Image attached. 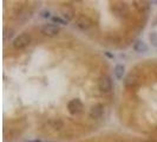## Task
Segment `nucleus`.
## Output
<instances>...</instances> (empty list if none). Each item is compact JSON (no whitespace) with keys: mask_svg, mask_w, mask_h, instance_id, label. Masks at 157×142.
Here are the masks:
<instances>
[{"mask_svg":"<svg viewBox=\"0 0 157 142\" xmlns=\"http://www.w3.org/2000/svg\"><path fill=\"white\" fill-rule=\"evenodd\" d=\"M31 43V36L29 33H21L20 36H18L16 39L13 40L12 46L16 50H23L26 46H29Z\"/></svg>","mask_w":157,"mask_h":142,"instance_id":"f257e3e1","label":"nucleus"},{"mask_svg":"<svg viewBox=\"0 0 157 142\" xmlns=\"http://www.w3.org/2000/svg\"><path fill=\"white\" fill-rule=\"evenodd\" d=\"M40 32L47 37H57L60 33V27L55 24H45L40 27Z\"/></svg>","mask_w":157,"mask_h":142,"instance_id":"f03ea898","label":"nucleus"},{"mask_svg":"<svg viewBox=\"0 0 157 142\" xmlns=\"http://www.w3.org/2000/svg\"><path fill=\"white\" fill-rule=\"evenodd\" d=\"M112 11L113 13L118 17V18H122V19H125L129 17L130 14V11H129V7L125 2H117L112 6Z\"/></svg>","mask_w":157,"mask_h":142,"instance_id":"7ed1b4c3","label":"nucleus"},{"mask_svg":"<svg viewBox=\"0 0 157 142\" xmlns=\"http://www.w3.org/2000/svg\"><path fill=\"white\" fill-rule=\"evenodd\" d=\"M76 26L82 31H86L92 26V20L85 14H78L76 17Z\"/></svg>","mask_w":157,"mask_h":142,"instance_id":"20e7f679","label":"nucleus"},{"mask_svg":"<svg viewBox=\"0 0 157 142\" xmlns=\"http://www.w3.org/2000/svg\"><path fill=\"white\" fill-rule=\"evenodd\" d=\"M98 88L103 93H109L112 89V82H111L110 77L106 76V75L102 76L101 78L98 79Z\"/></svg>","mask_w":157,"mask_h":142,"instance_id":"39448f33","label":"nucleus"},{"mask_svg":"<svg viewBox=\"0 0 157 142\" xmlns=\"http://www.w3.org/2000/svg\"><path fill=\"white\" fill-rule=\"evenodd\" d=\"M83 108H84V105H83L82 101H80V100H78V98L71 100L70 102L67 103V109H69L70 114H72V115L79 114L80 111L83 110Z\"/></svg>","mask_w":157,"mask_h":142,"instance_id":"423d86ee","label":"nucleus"},{"mask_svg":"<svg viewBox=\"0 0 157 142\" xmlns=\"http://www.w3.org/2000/svg\"><path fill=\"white\" fill-rule=\"evenodd\" d=\"M60 12H62V16H63V18L66 22H70V20H72L75 18V10L70 5H64V6H62Z\"/></svg>","mask_w":157,"mask_h":142,"instance_id":"0eeeda50","label":"nucleus"},{"mask_svg":"<svg viewBox=\"0 0 157 142\" xmlns=\"http://www.w3.org/2000/svg\"><path fill=\"white\" fill-rule=\"evenodd\" d=\"M138 83H140V78H138L135 73H130V75H128L125 81H124L125 87L129 88V89H132V88L137 87V85H138Z\"/></svg>","mask_w":157,"mask_h":142,"instance_id":"6e6552de","label":"nucleus"},{"mask_svg":"<svg viewBox=\"0 0 157 142\" xmlns=\"http://www.w3.org/2000/svg\"><path fill=\"white\" fill-rule=\"evenodd\" d=\"M103 111H104V107L102 104H94L91 107L90 109V117L91 118H99L103 115Z\"/></svg>","mask_w":157,"mask_h":142,"instance_id":"1a4fd4ad","label":"nucleus"},{"mask_svg":"<svg viewBox=\"0 0 157 142\" xmlns=\"http://www.w3.org/2000/svg\"><path fill=\"white\" fill-rule=\"evenodd\" d=\"M135 4V7L137 8V11L140 12V13H148L150 10V4L149 1H134Z\"/></svg>","mask_w":157,"mask_h":142,"instance_id":"9d476101","label":"nucleus"},{"mask_svg":"<svg viewBox=\"0 0 157 142\" xmlns=\"http://www.w3.org/2000/svg\"><path fill=\"white\" fill-rule=\"evenodd\" d=\"M32 17V11L30 10H26V8H23V10H20L19 11V13H18V22L19 23H26L27 20H30Z\"/></svg>","mask_w":157,"mask_h":142,"instance_id":"9b49d317","label":"nucleus"},{"mask_svg":"<svg viewBox=\"0 0 157 142\" xmlns=\"http://www.w3.org/2000/svg\"><path fill=\"white\" fill-rule=\"evenodd\" d=\"M148 45L143 41V40H136L134 43V50L138 53H144L148 51Z\"/></svg>","mask_w":157,"mask_h":142,"instance_id":"f8f14e48","label":"nucleus"},{"mask_svg":"<svg viewBox=\"0 0 157 142\" xmlns=\"http://www.w3.org/2000/svg\"><path fill=\"white\" fill-rule=\"evenodd\" d=\"M113 72H115V76H116L118 79L123 78L124 72H125V68H124V65H121V64L116 65V66H115V69H113Z\"/></svg>","mask_w":157,"mask_h":142,"instance_id":"ddd939ff","label":"nucleus"},{"mask_svg":"<svg viewBox=\"0 0 157 142\" xmlns=\"http://www.w3.org/2000/svg\"><path fill=\"white\" fill-rule=\"evenodd\" d=\"M149 40L152 46L157 47V32H151L149 34Z\"/></svg>","mask_w":157,"mask_h":142,"instance_id":"4468645a","label":"nucleus"},{"mask_svg":"<svg viewBox=\"0 0 157 142\" xmlns=\"http://www.w3.org/2000/svg\"><path fill=\"white\" fill-rule=\"evenodd\" d=\"M52 22L57 24H60V25H66V24H67V22H66L65 19H62V18H59V17H52Z\"/></svg>","mask_w":157,"mask_h":142,"instance_id":"2eb2a0df","label":"nucleus"},{"mask_svg":"<svg viewBox=\"0 0 157 142\" xmlns=\"http://www.w3.org/2000/svg\"><path fill=\"white\" fill-rule=\"evenodd\" d=\"M12 36H13V30H5L4 31V38L5 39H10V38H12Z\"/></svg>","mask_w":157,"mask_h":142,"instance_id":"dca6fc26","label":"nucleus"},{"mask_svg":"<svg viewBox=\"0 0 157 142\" xmlns=\"http://www.w3.org/2000/svg\"><path fill=\"white\" fill-rule=\"evenodd\" d=\"M40 16L43 17V18H50V17H51V13H50L48 11H43V12H40Z\"/></svg>","mask_w":157,"mask_h":142,"instance_id":"f3484780","label":"nucleus"},{"mask_svg":"<svg viewBox=\"0 0 157 142\" xmlns=\"http://www.w3.org/2000/svg\"><path fill=\"white\" fill-rule=\"evenodd\" d=\"M105 55L108 56V57H110V58H113V56L111 55V53H109V52H105Z\"/></svg>","mask_w":157,"mask_h":142,"instance_id":"a211bd4d","label":"nucleus"},{"mask_svg":"<svg viewBox=\"0 0 157 142\" xmlns=\"http://www.w3.org/2000/svg\"><path fill=\"white\" fill-rule=\"evenodd\" d=\"M26 142H41L39 140H32V141H26Z\"/></svg>","mask_w":157,"mask_h":142,"instance_id":"6ab92c4d","label":"nucleus"},{"mask_svg":"<svg viewBox=\"0 0 157 142\" xmlns=\"http://www.w3.org/2000/svg\"><path fill=\"white\" fill-rule=\"evenodd\" d=\"M151 4H155V5H157V0H152V1H151Z\"/></svg>","mask_w":157,"mask_h":142,"instance_id":"aec40b11","label":"nucleus"},{"mask_svg":"<svg viewBox=\"0 0 157 142\" xmlns=\"http://www.w3.org/2000/svg\"><path fill=\"white\" fill-rule=\"evenodd\" d=\"M145 142H157V141H155V140H148V141H145Z\"/></svg>","mask_w":157,"mask_h":142,"instance_id":"412c9836","label":"nucleus"},{"mask_svg":"<svg viewBox=\"0 0 157 142\" xmlns=\"http://www.w3.org/2000/svg\"><path fill=\"white\" fill-rule=\"evenodd\" d=\"M154 25H157V19L155 20V23H154Z\"/></svg>","mask_w":157,"mask_h":142,"instance_id":"4be33fe9","label":"nucleus"}]
</instances>
